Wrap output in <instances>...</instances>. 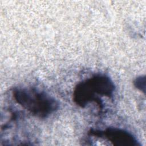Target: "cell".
Returning <instances> with one entry per match:
<instances>
[{
    "label": "cell",
    "instance_id": "obj_3",
    "mask_svg": "<svg viewBox=\"0 0 146 146\" xmlns=\"http://www.w3.org/2000/svg\"><path fill=\"white\" fill-rule=\"evenodd\" d=\"M88 135L107 140L115 146H141L131 133L117 128L109 127L104 130L91 129L88 132Z\"/></svg>",
    "mask_w": 146,
    "mask_h": 146
},
{
    "label": "cell",
    "instance_id": "obj_2",
    "mask_svg": "<svg viewBox=\"0 0 146 146\" xmlns=\"http://www.w3.org/2000/svg\"><path fill=\"white\" fill-rule=\"evenodd\" d=\"M12 94L18 104L38 117H47L59 107L58 102L53 97L33 88H15Z\"/></svg>",
    "mask_w": 146,
    "mask_h": 146
},
{
    "label": "cell",
    "instance_id": "obj_4",
    "mask_svg": "<svg viewBox=\"0 0 146 146\" xmlns=\"http://www.w3.org/2000/svg\"><path fill=\"white\" fill-rule=\"evenodd\" d=\"M134 85L137 88L144 92L145 91V77L140 76L137 78L134 81Z\"/></svg>",
    "mask_w": 146,
    "mask_h": 146
},
{
    "label": "cell",
    "instance_id": "obj_1",
    "mask_svg": "<svg viewBox=\"0 0 146 146\" xmlns=\"http://www.w3.org/2000/svg\"><path fill=\"white\" fill-rule=\"evenodd\" d=\"M115 86L111 79L104 75L98 74L79 83L73 92V100L78 106L84 108L90 102H95L100 110L103 104L100 96L112 98Z\"/></svg>",
    "mask_w": 146,
    "mask_h": 146
}]
</instances>
